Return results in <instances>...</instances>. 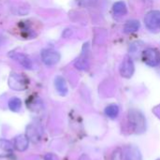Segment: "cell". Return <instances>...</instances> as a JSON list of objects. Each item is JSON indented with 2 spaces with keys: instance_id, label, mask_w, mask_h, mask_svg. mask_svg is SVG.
I'll list each match as a JSON object with an SVG mask.
<instances>
[{
  "instance_id": "5bb4252c",
  "label": "cell",
  "mask_w": 160,
  "mask_h": 160,
  "mask_svg": "<svg viewBox=\"0 0 160 160\" xmlns=\"http://www.w3.org/2000/svg\"><path fill=\"white\" fill-rule=\"evenodd\" d=\"M112 9H113V12L117 15H125L128 12L127 6H126L125 2H123V1H118L116 3H114Z\"/></svg>"
},
{
  "instance_id": "ac0fdd59",
  "label": "cell",
  "mask_w": 160,
  "mask_h": 160,
  "mask_svg": "<svg viewBox=\"0 0 160 160\" xmlns=\"http://www.w3.org/2000/svg\"><path fill=\"white\" fill-rule=\"evenodd\" d=\"M44 160H59L54 154H47L44 156Z\"/></svg>"
},
{
  "instance_id": "9a60e30c",
  "label": "cell",
  "mask_w": 160,
  "mask_h": 160,
  "mask_svg": "<svg viewBox=\"0 0 160 160\" xmlns=\"http://www.w3.org/2000/svg\"><path fill=\"white\" fill-rule=\"evenodd\" d=\"M8 108L12 112H19L22 108V100L18 98H12L8 101Z\"/></svg>"
},
{
  "instance_id": "7a4b0ae2",
  "label": "cell",
  "mask_w": 160,
  "mask_h": 160,
  "mask_svg": "<svg viewBox=\"0 0 160 160\" xmlns=\"http://www.w3.org/2000/svg\"><path fill=\"white\" fill-rule=\"evenodd\" d=\"M142 60L149 67H157L160 63V53L157 49L148 48L142 52Z\"/></svg>"
},
{
  "instance_id": "4fadbf2b",
  "label": "cell",
  "mask_w": 160,
  "mask_h": 160,
  "mask_svg": "<svg viewBox=\"0 0 160 160\" xmlns=\"http://www.w3.org/2000/svg\"><path fill=\"white\" fill-rule=\"evenodd\" d=\"M119 107L116 104H111L106 107L105 109V114L112 119H114L118 116L119 114Z\"/></svg>"
},
{
  "instance_id": "52a82bcc",
  "label": "cell",
  "mask_w": 160,
  "mask_h": 160,
  "mask_svg": "<svg viewBox=\"0 0 160 160\" xmlns=\"http://www.w3.org/2000/svg\"><path fill=\"white\" fill-rule=\"evenodd\" d=\"M124 160H142L141 151L135 146H128L125 149Z\"/></svg>"
},
{
  "instance_id": "7c38bea8",
  "label": "cell",
  "mask_w": 160,
  "mask_h": 160,
  "mask_svg": "<svg viewBox=\"0 0 160 160\" xmlns=\"http://www.w3.org/2000/svg\"><path fill=\"white\" fill-rule=\"evenodd\" d=\"M140 26H141V23H140L139 21H137V20H129L124 25V31L127 34L135 33L136 31L139 30Z\"/></svg>"
},
{
  "instance_id": "8992f818",
  "label": "cell",
  "mask_w": 160,
  "mask_h": 160,
  "mask_svg": "<svg viewBox=\"0 0 160 160\" xmlns=\"http://www.w3.org/2000/svg\"><path fill=\"white\" fill-rule=\"evenodd\" d=\"M9 57H11L13 60H15L16 62H18L20 65H22L23 68H32L33 67V64H32V61L30 60V58L26 55V54H23V53H21V52H10L9 53Z\"/></svg>"
},
{
  "instance_id": "5b68a950",
  "label": "cell",
  "mask_w": 160,
  "mask_h": 160,
  "mask_svg": "<svg viewBox=\"0 0 160 160\" xmlns=\"http://www.w3.org/2000/svg\"><path fill=\"white\" fill-rule=\"evenodd\" d=\"M41 60L47 66H54L60 60V54L54 50L45 49L41 52Z\"/></svg>"
},
{
  "instance_id": "ba28073f",
  "label": "cell",
  "mask_w": 160,
  "mask_h": 160,
  "mask_svg": "<svg viewBox=\"0 0 160 160\" xmlns=\"http://www.w3.org/2000/svg\"><path fill=\"white\" fill-rule=\"evenodd\" d=\"M10 80H13L12 82H9V86L15 90H22L25 88V82L22 79V76L18 74H12L9 78Z\"/></svg>"
},
{
  "instance_id": "6da1fadb",
  "label": "cell",
  "mask_w": 160,
  "mask_h": 160,
  "mask_svg": "<svg viewBox=\"0 0 160 160\" xmlns=\"http://www.w3.org/2000/svg\"><path fill=\"white\" fill-rule=\"evenodd\" d=\"M128 123L136 134H142L146 130V120L142 112L136 109L128 111Z\"/></svg>"
},
{
  "instance_id": "3957f363",
  "label": "cell",
  "mask_w": 160,
  "mask_h": 160,
  "mask_svg": "<svg viewBox=\"0 0 160 160\" xmlns=\"http://www.w3.org/2000/svg\"><path fill=\"white\" fill-rule=\"evenodd\" d=\"M146 27L151 31H157L160 28V11L151 10L144 18Z\"/></svg>"
},
{
  "instance_id": "8fae6325",
  "label": "cell",
  "mask_w": 160,
  "mask_h": 160,
  "mask_svg": "<svg viewBox=\"0 0 160 160\" xmlns=\"http://www.w3.org/2000/svg\"><path fill=\"white\" fill-rule=\"evenodd\" d=\"M54 85L55 88L57 90V92L61 95V96H66L68 93V86H67V82L65 81V79L61 76H58L55 78L54 80Z\"/></svg>"
},
{
  "instance_id": "2e32d148",
  "label": "cell",
  "mask_w": 160,
  "mask_h": 160,
  "mask_svg": "<svg viewBox=\"0 0 160 160\" xmlns=\"http://www.w3.org/2000/svg\"><path fill=\"white\" fill-rule=\"evenodd\" d=\"M112 160H123V154L121 149L117 148L113 151L112 156Z\"/></svg>"
},
{
  "instance_id": "9c48e42d",
  "label": "cell",
  "mask_w": 160,
  "mask_h": 160,
  "mask_svg": "<svg viewBox=\"0 0 160 160\" xmlns=\"http://www.w3.org/2000/svg\"><path fill=\"white\" fill-rule=\"evenodd\" d=\"M13 145L10 142L0 140V158L9 157L13 152Z\"/></svg>"
},
{
  "instance_id": "30bf717a",
  "label": "cell",
  "mask_w": 160,
  "mask_h": 160,
  "mask_svg": "<svg viewBox=\"0 0 160 160\" xmlns=\"http://www.w3.org/2000/svg\"><path fill=\"white\" fill-rule=\"evenodd\" d=\"M29 143V139L24 135L17 136L14 140V147L18 151H24L27 149Z\"/></svg>"
},
{
  "instance_id": "277c9868",
  "label": "cell",
  "mask_w": 160,
  "mask_h": 160,
  "mask_svg": "<svg viewBox=\"0 0 160 160\" xmlns=\"http://www.w3.org/2000/svg\"><path fill=\"white\" fill-rule=\"evenodd\" d=\"M119 71L122 77L126 79H129L132 77L135 71V66L132 61V59L129 56H126L123 60V62L120 65Z\"/></svg>"
},
{
  "instance_id": "e0dca14e",
  "label": "cell",
  "mask_w": 160,
  "mask_h": 160,
  "mask_svg": "<svg viewBox=\"0 0 160 160\" xmlns=\"http://www.w3.org/2000/svg\"><path fill=\"white\" fill-rule=\"evenodd\" d=\"M97 0H77V2L79 3V5L82 6V7H89L92 6L96 3Z\"/></svg>"
}]
</instances>
